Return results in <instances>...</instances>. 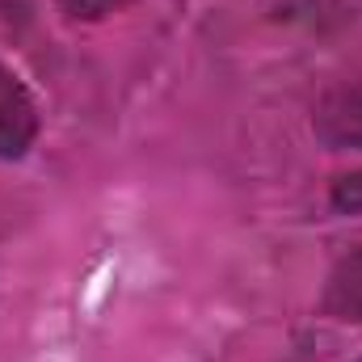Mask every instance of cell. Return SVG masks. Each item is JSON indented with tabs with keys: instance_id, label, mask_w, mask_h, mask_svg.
Listing matches in <instances>:
<instances>
[{
	"instance_id": "cell-2",
	"label": "cell",
	"mask_w": 362,
	"mask_h": 362,
	"mask_svg": "<svg viewBox=\"0 0 362 362\" xmlns=\"http://www.w3.org/2000/svg\"><path fill=\"white\" fill-rule=\"evenodd\" d=\"M312 131L329 152H362V85L329 93L312 114Z\"/></svg>"
},
{
	"instance_id": "cell-4",
	"label": "cell",
	"mask_w": 362,
	"mask_h": 362,
	"mask_svg": "<svg viewBox=\"0 0 362 362\" xmlns=\"http://www.w3.org/2000/svg\"><path fill=\"white\" fill-rule=\"evenodd\" d=\"M329 198H333V206H337L341 215H362V173L337 177L333 189H329Z\"/></svg>"
},
{
	"instance_id": "cell-3",
	"label": "cell",
	"mask_w": 362,
	"mask_h": 362,
	"mask_svg": "<svg viewBox=\"0 0 362 362\" xmlns=\"http://www.w3.org/2000/svg\"><path fill=\"white\" fill-rule=\"evenodd\" d=\"M325 312L337 320H362V245L333 266L325 286Z\"/></svg>"
},
{
	"instance_id": "cell-1",
	"label": "cell",
	"mask_w": 362,
	"mask_h": 362,
	"mask_svg": "<svg viewBox=\"0 0 362 362\" xmlns=\"http://www.w3.org/2000/svg\"><path fill=\"white\" fill-rule=\"evenodd\" d=\"M38 139V105L30 89L0 64V160H21Z\"/></svg>"
},
{
	"instance_id": "cell-6",
	"label": "cell",
	"mask_w": 362,
	"mask_h": 362,
	"mask_svg": "<svg viewBox=\"0 0 362 362\" xmlns=\"http://www.w3.org/2000/svg\"><path fill=\"white\" fill-rule=\"evenodd\" d=\"M354 362H362V358H354Z\"/></svg>"
},
{
	"instance_id": "cell-5",
	"label": "cell",
	"mask_w": 362,
	"mask_h": 362,
	"mask_svg": "<svg viewBox=\"0 0 362 362\" xmlns=\"http://www.w3.org/2000/svg\"><path fill=\"white\" fill-rule=\"evenodd\" d=\"M131 0H59V8L72 17V21H101L118 8H127Z\"/></svg>"
}]
</instances>
